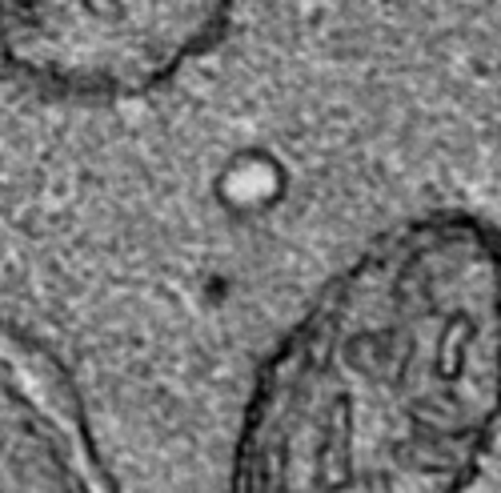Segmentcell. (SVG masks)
I'll return each instance as SVG.
<instances>
[{
  "mask_svg": "<svg viewBox=\"0 0 501 493\" xmlns=\"http://www.w3.org/2000/svg\"><path fill=\"white\" fill-rule=\"evenodd\" d=\"M501 417V245L465 213L381 237L269 357L233 493H461Z\"/></svg>",
  "mask_w": 501,
  "mask_h": 493,
  "instance_id": "1",
  "label": "cell"
},
{
  "mask_svg": "<svg viewBox=\"0 0 501 493\" xmlns=\"http://www.w3.org/2000/svg\"><path fill=\"white\" fill-rule=\"evenodd\" d=\"M237 0H0V77L52 100H129L205 56Z\"/></svg>",
  "mask_w": 501,
  "mask_h": 493,
  "instance_id": "2",
  "label": "cell"
}]
</instances>
